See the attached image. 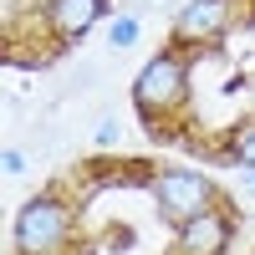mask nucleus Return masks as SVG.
Here are the masks:
<instances>
[{"label": "nucleus", "instance_id": "obj_8", "mask_svg": "<svg viewBox=\"0 0 255 255\" xmlns=\"http://www.w3.org/2000/svg\"><path fill=\"white\" fill-rule=\"evenodd\" d=\"M138 41H143V15L118 10V15L108 20V51H133Z\"/></svg>", "mask_w": 255, "mask_h": 255}, {"label": "nucleus", "instance_id": "obj_3", "mask_svg": "<svg viewBox=\"0 0 255 255\" xmlns=\"http://www.w3.org/2000/svg\"><path fill=\"white\" fill-rule=\"evenodd\" d=\"M148 199H153L158 209V220L168 230H179L184 220H194L204 215V209H215L225 194H220V184L204 174V168H184V163H163L148 174Z\"/></svg>", "mask_w": 255, "mask_h": 255}, {"label": "nucleus", "instance_id": "obj_2", "mask_svg": "<svg viewBox=\"0 0 255 255\" xmlns=\"http://www.w3.org/2000/svg\"><path fill=\"white\" fill-rule=\"evenodd\" d=\"M77 245V204L61 189L20 199L10 220V255H72Z\"/></svg>", "mask_w": 255, "mask_h": 255}, {"label": "nucleus", "instance_id": "obj_7", "mask_svg": "<svg viewBox=\"0 0 255 255\" xmlns=\"http://www.w3.org/2000/svg\"><path fill=\"white\" fill-rule=\"evenodd\" d=\"M215 158L230 163V168H255V118H240L235 128H230Z\"/></svg>", "mask_w": 255, "mask_h": 255}, {"label": "nucleus", "instance_id": "obj_1", "mask_svg": "<svg viewBox=\"0 0 255 255\" xmlns=\"http://www.w3.org/2000/svg\"><path fill=\"white\" fill-rule=\"evenodd\" d=\"M189 87H194V51L168 41V46H158L138 67L128 97H133V108H138V118L148 128H163L168 118H179L189 108Z\"/></svg>", "mask_w": 255, "mask_h": 255}, {"label": "nucleus", "instance_id": "obj_4", "mask_svg": "<svg viewBox=\"0 0 255 255\" xmlns=\"http://www.w3.org/2000/svg\"><path fill=\"white\" fill-rule=\"evenodd\" d=\"M250 0H184L174 10V26H168V41L184 51H209L240 26Z\"/></svg>", "mask_w": 255, "mask_h": 255}, {"label": "nucleus", "instance_id": "obj_6", "mask_svg": "<svg viewBox=\"0 0 255 255\" xmlns=\"http://www.w3.org/2000/svg\"><path fill=\"white\" fill-rule=\"evenodd\" d=\"M235 230H240V215L235 204H215L204 209V215L184 220L174 230V245H168V255H230V245H235Z\"/></svg>", "mask_w": 255, "mask_h": 255}, {"label": "nucleus", "instance_id": "obj_9", "mask_svg": "<svg viewBox=\"0 0 255 255\" xmlns=\"http://www.w3.org/2000/svg\"><path fill=\"white\" fill-rule=\"evenodd\" d=\"M118 138H123V118H118V113L108 108V113L97 118V128H92V143H97V148H113Z\"/></svg>", "mask_w": 255, "mask_h": 255}, {"label": "nucleus", "instance_id": "obj_5", "mask_svg": "<svg viewBox=\"0 0 255 255\" xmlns=\"http://www.w3.org/2000/svg\"><path fill=\"white\" fill-rule=\"evenodd\" d=\"M113 0H41L36 15H41V31L51 36V46H82L102 20H113Z\"/></svg>", "mask_w": 255, "mask_h": 255}, {"label": "nucleus", "instance_id": "obj_11", "mask_svg": "<svg viewBox=\"0 0 255 255\" xmlns=\"http://www.w3.org/2000/svg\"><path fill=\"white\" fill-rule=\"evenodd\" d=\"M240 194L255 199V168H240Z\"/></svg>", "mask_w": 255, "mask_h": 255}, {"label": "nucleus", "instance_id": "obj_10", "mask_svg": "<svg viewBox=\"0 0 255 255\" xmlns=\"http://www.w3.org/2000/svg\"><path fill=\"white\" fill-rule=\"evenodd\" d=\"M0 168H5L10 179H20V174H26V168H31V153H26V148H20V143H5V153H0Z\"/></svg>", "mask_w": 255, "mask_h": 255}, {"label": "nucleus", "instance_id": "obj_12", "mask_svg": "<svg viewBox=\"0 0 255 255\" xmlns=\"http://www.w3.org/2000/svg\"><path fill=\"white\" fill-rule=\"evenodd\" d=\"M123 10H133V15H148V10H153V0H123Z\"/></svg>", "mask_w": 255, "mask_h": 255}, {"label": "nucleus", "instance_id": "obj_13", "mask_svg": "<svg viewBox=\"0 0 255 255\" xmlns=\"http://www.w3.org/2000/svg\"><path fill=\"white\" fill-rule=\"evenodd\" d=\"M250 255H255V250H250Z\"/></svg>", "mask_w": 255, "mask_h": 255}]
</instances>
